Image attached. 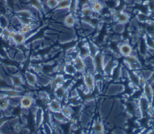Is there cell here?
Masks as SVG:
<instances>
[{
	"mask_svg": "<svg viewBox=\"0 0 154 134\" xmlns=\"http://www.w3.org/2000/svg\"><path fill=\"white\" fill-rule=\"evenodd\" d=\"M54 78L55 81L58 86L63 85L66 82V79H65L64 76L62 74H58L57 75H56L55 77Z\"/></svg>",
	"mask_w": 154,
	"mask_h": 134,
	"instance_id": "32",
	"label": "cell"
},
{
	"mask_svg": "<svg viewBox=\"0 0 154 134\" xmlns=\"http://www.w3.org/2000/svg\"><path fill=\"white\" fill-rule=\"evenodd\" d=\"M13 86H22L24 84V81L22 76L19 74L14 75L12 77Z\"/></svg>",
	"mask_w": 154,
	"mask_h": 134,
	"instance_id": "22",
	"label": "cell"
},
{
	"mask_svg": "<svg viewBox=\"0 0 154 134\" xmlns=\"http://www.w3.org/2000/svg\"><path fill=\"white\" fill-rule=\"evenodd\" d=\"M113 105V102L112 100H107L103 102L100 108V113L101 116L103 118L106 117L108 114L111 108H112V105Z\"/></svg>",
	"mask_w": 154,
	"mask_h": 134,
	"instance_id": "10",
	"label": "cell"
},
{
	"mask_svg": "<svg viewBox=\"0 0 154 134\" xmlns=\"http://www.w3.org/2000/svg\"><path fill=\"white\" fill-rule=\"evenodd\" d=\"M62 112L66 117L70 119H71L74 114V110L72 108V106H71L70 105H63Z\"/></svg>",
	"mask_w": 154,
	"mask_h": 134,
	"instance_id": "25",
	"label": "cell"
},
{
	"mask_svg": "<svg viewBox=\"0 0 154 134\" xmlns=\"http://www.w3.org/2000/svg\"><path fill=\"white\" fill-rule=\"evenodd\" d=\"M23 126L22 124L20 123L16 124L15 126L13 128V131H15V132H16V133H19L21 132L22 128H23Z\"/></svg>",
	"mask_w": 154,
	"mask_h": 134,
	"instance_id": "38",
	"label": "cell"
},
{
	"mask_svg": "<svg viewBox=\"0 0 154 134\" xmlns=\"http://www.w3.org/2000/svg\"><path fill=\"white\" fill-rule=\"evenodd\" d=\"M6 96L1 92H0V99H1V98H3L4 97H6Z\"/></svg>",
	"mask_w": 154,
	"mask_h": 134,
	"instance_id": "43",
	"label": "cell"
},
{
	"mask_svg": "<svg viewBox=\"0 0 154 134\" xmlns=\"http://www.w3.org/2000/svg\"><path fill=\"white\" fill-rule=\"evenodd\" d=\"M119 54L124 57L132 55L133 53V48L130 43H122L119 44L118 47Z\"/></svg>",
	"mask_w": 154,
	"mask_h": 134,
	"instance_id": "6",
	"label": "cell"
},
{
	"mask_svg": "<svg viewBox=\"0 0 154 134\" xmlns=\"http://www.w3.org/2000/svg\"><path fill=\"white\" fill-rule=\"evenodd\" d=\"M10 31V30L9 28L3 29L2 35H1V37L6 40H9Z\"/></svg>",
	"mask_w": 154,
	"mask_h": 134,
	"instance_id": "36",
	"label": "cell"
},
{
	"mask_svg": "<svg viewBox=\"0 0 154 134\" xmlns=\"http://www.w3.org/2000/svg\"><path fill=\"white\" fill-rule=\"evenodd\" d=\"M125 90V87L120 84H112L108 88L106 94L108 96H114Z\"/></svg>",
	"mask_w": 154,
	"mask_h": 134,
	"instance_id": "9",
	"label": "cell"
},
{
	"mask_svg": "<svg viewBox=\"0 0 154 134\" xmlns=\"http://www.w3.org/2000/svg\"><path fill=\"white\" fill-rule=\"evenodd\" d=\"M64 72L69 75H75L76 74H77V71L72 63L65 64Z\"/></svg>",
	"mask_w": 154,
	"mask_h": 134,
	"instance_id": "26",
	"label": "cell"
},
{
	"mask_svg": "<svg viewBox=\"0 0 154 134\" xmlns=\"http://www.w3.org/2000/svg\"><path fill=\"white\" fill-rule=\"evenodd\" d=\"M18 18L19 22L21 25H35V19L34 18H27V17H17Z\"/></svg>",
	"mask_w": 154,
	"mask_h": 134,
	"instance_id": "27",
	"label": "cell"
},
{
	"mask_svg": "<svg viewBox=\"0 0 154 134\" xmlns=\"http://www.w3.org/2000/svg\"><path fill=\"white\" fill-rule=\"evenodd\" d=\"M10 107L3 111V114L5 117H9L12 115V111L10 110Z\"/></svg>",
	"mask_w": 154,
	"mask_h": 134,
	"instance_id": "39",
	"label": "cell"
},
{
	"mask_svg": "<svg viewBox=\"0 0 154 134\" xmlns=\"http://www.w3.org/2000/svg\"><path fill=\"white\" fill-rule=\"evenodd\" d=\"M33 72L35 74H42L43 72V67L40 65H36L33 66Z\"/></svg>",
	"mask_w": 154,
	"mask_h": 134,
	"instance_id": "37",
	"label": "cell"
},
{
	"mask_svg": "<svg viewBox=\"0 0 154 134\" xmlns=\"http://www.w3.org/2000/svg\"><path fill=\"white\" fill-rule=\"evenodd\" d=\"M59 0H47L46 6L51 9H55Z\"/></svg>",
	"mask_w": 154,
	"mask_h": 134,
	"instance_id": "34",
	"label": "cell"
},
{
	"mask_svg": "<svg viewBox=\"0 0 154 134\" xmlns=\"http://www.w3.org/2000/svg\"><path fill=\"white\" fill-rule=\"evenodd\" d=\"M72 65L76 69L77 73L84 74L85 72V68L84 58L80 57L79 55L74 58Z\"/></svg>",
	"mask_w": 154,
	"mask_h": 134,
	"instance_id": "7",
	"label": "cell"
},
{
	"mask_svg": "<svg viewBox=\"0 0 154 134\" xmlns=\"http://www.w3.org/2000/svg\"><path fill=\"white\" fill-rule=\"evenodd\" d=\"M3 28H2L1 27H0V37H1L2 33H3Z\"/></svg>",
	"mask_w": 154,
	"mask_h": 134,
	"instance_id": "44",
	"label": "cell"
},
{
	"mask_svg": "<svg viewBox=\"0 0 154 134\" xmlns=\"http://www.w3.org/2000/svg\"><path fill=\"white\" fill-rule=\"evenodd\" d=\"M118 63L115 60H111L105 65L103 73L107 75H112L114 72V69L116 68Z\"/></svg>",
	"mask_w": 154,
	"mask_h": 134,
	"instance_id": "14",
	"label": "cell"
},
{
	"mask_svg": "<svg viewBox=\"0 0 154 134\" xmlns=\"http://www.w3.org/2000/svg\"><path fill=\"white\" fill-rule=\"evenodd\" d=\"M28 4L33 8H36L40 13H44V5L40 1V0H29Z\"/></svg>",
	"mask_w": 154,
	"mask_h": 134,
	"instance_id": "20",
	"label": "cell"
},
{
	"mask_svg": "<svg viewBox=\"0 0 154 134\" xmlns=\"http://www.w3.org/2000/svg\"><path fill=\"white\" fill-rule=\"evenodd\" d=\"M64 24L67 27H73L76 24V17L75 15L71 13L66 15L64 19Z\"/></svg>",
	"mask_w": 154,
	"mask_h": 134,
	"instance_id": "18",
	"label": "cell"
},
{
	"mask_svg": "<svg viewBox=\"0 0 154 134\" xmlns=\"http://www.w3.org/2000/svg\"><path fill=\"white\" fill-rule=\"evenodd\" d=\"M25 79L28 85L36 87L38 84V77L34 72H27L25 74Z\"/></svg>",
	"mask_w": 154,
	"mask_h": 134,
	"instance_id": "12",
	"label": "cell"
},
{
	"mask_svg": "<svg viewBox=\"0 0 154 134\" xmlns=\"http://www.w3.org/2000/svg\"><path fill=\"white\" fill-rule=\"evenodd\" d=\"M48 106V110L52 113H54V112L62 111L63 105L60 101L55 99L53 100H51Z\"/></svg>",
	"mask_w": 154,
	"mask_h": 134,
	"instance_id": "11",
	"label": "cell"
},
{
	"mask_svg": "<svg viewBox=\"0 0 154 134\" xmlns=\"http://www.w3.org/2000/svg\"><path fill=\"white\" fill-rule=\"evenodd\" d=\"M8 26H9V22L7 17L3 15H0V27L3 29L8 28Z\"/></svg>",
	"mask_w": 154,
	"mask_h": 134,
	"instance_id": "30",
	"label": "cell"
},
{
	"mask_svg": "<svg viewBox=\"0 0 154 134\" xmlns=\"http://www.w3.org/2000/svg\"><path fill=\"white\" fill-rule=\"evenodd\" d=\"M93 57L94 60V62H95L96 72L102 73L105 66V62L104 60V53L99 52Z\"/></svg>",
	"mask_w": 154,
	"mask_h": 134,
	"instance_id": "4",
	"label": "cell"
},
{
	"mask_svg": "<svg viewBox=\"0 0 154 134\" xmlns=\"http://www.w3.org/2000/svg\"><path fill=\"white\" fill-rule=\"evenodd\" d=\"M153 74V72L151 70H143V72H142V76L145 79H146L147 81H148V80H149L152 78Z\"/></svg>",
	"mask_w": 154,
	"mask_h": 134,
	"instance_id": "35",
	"label": "cell"
},
{
	"mask_svg": "<svg viewBox=\"0 0 154 134\" xmlns=\"http://www.w3.org/2000/svg\"><path fill=\"white\" fill-rule=\"evenodd\" d=\"M16 32H17V31H15L13 30H10V35H9V41L10 40L12 41L14 37L15 36Z\"/></svg>",
	"mask_w": 154,
	"mask_h": 134,
	"instance_id": "41",
	"label": "cell"
},
{
	"mask_svg": "<svg viewBox=\"0 0 154 134\" xmlns=\"http://www.w3.org/2000/svg\"><path fill=\"white\" fill-rule=\"evenodd\" d=\"M85 72L91 74L92 75L95 74L96 73V70L94 62L93 57L91 56H89L84 58Z\"/></svg>",
	"mask_w": 154,
	"mask_h": 134,
	"instance_id": "5",
	"label": "cell"
},
{
	"mask_svg": "<svg viewBox=\"0 0 154 134\" xmlns=\"http://www.w3.org/2000/svg\"><path fill=\"white\" fill-rule=\"evenodd\" d=\"M92 131L95 134H102L105 131L104 124L101 121H96L93 123L92 126Z\"/></svg>",
	"mask_w": 154,
	"mask_h": 134,
	"instance_id": "17",
	"label": "cell"
},
{
	"mask_svg": "<svg viewBox=\"0 0 154 134\" xmlns=\"http://www.w3.org/2000/svg\"><path fill=\"white\" fill-rule=\"evenodd\" d=\"M9 107L8 105V97L6 96L0 99V110L2 111L8 108Z\"/></svg>",
	"mask_w": 154,
	"mask_h": 134,
	"instance_id": "31",
	"label": "cell"
},
{
	"mask_svg": "<svg viewBox=\"0 0 154 134\" xmlns=\"http://www.w3.org/2000/svg\"><path fill=\"white\" fill-rule=\"evenodd\" d=\"M139 105L140 108V110L143 114V115L144 116L145 115H148V110L149 108V106L151 105L149 102L146 99L143 94L139 99Z\"/></svg>",
	"mask_w": 154,
	"mask_h": 134,
	"instance_id": "13",
	"label": "cell"
},
{
	"mask_svg": "<svg viewBox=\"0 0 154 134\" xmlns=\"http://www.w3.org/2000/svg\"><path fill=\"white\" fill-rule=\"evenodd\" d=\"M65 65H63V64H60L58 65L57 67V72H59V73H62V72H65Z\"/></svg>",
	"mask_w": 154,
	"mask_h": 134,
	"instance_id": "40",
	"label": "cell"
},
{
	"mask_svg": "<svg viewBox=\"0 0 154 134\" xmlns=\"http://www.w3.org/2000/svg\"><path fill=\"white\" fill-rule=\"evenodd\" d=\"M72 0H59L55 10H69Z\"/></svg>",
	"mask_w": 154,
	"mask_h": 134,
	"instance_id": "16",
	"label": "cell"
},
{
	"mask_svg": "<svg viewBox=\"0 0 154 134\" xmlns=\"http://www.w3.org/2000/svg\"><path fill=\"white\" fill-rule=\"evenodd\" d=\"M53 117L54 119V120H55L57 122L61 123H66L70 121V119L67 118V117L62 113V111L57 112L53 113Z\"/></svg>",
	"mask_w": 154,
	"mask_h": 134,
	"instance_id": "19",
	"label": "cell"
},
{
	"mask_svg": "<svg viewBox=\"0 0 154 134\" xmlns=\"http://www.w3.org/2000/svg\"><path fill=\"white\" fill-rule=\"evenodd\" d=\"M143 90L142 94L146 97V99L149 102L150 104L152 105L154 99V92L152 85L147 83L143 87Z\"/></svg>",
	"mask_w": 154,
	"mask_h": 134,
	"instance_id": "8",
	"label": "cell"
},
{
	"mask_svg": "<svg viewBox=\"0 0 154 134\" xmlns=\"http://www.w3.org/2000/svg\"><path fill=\"white\" fill-rule=\"evenodd\" d=\"M26 35L24 34L19 31H17L15 36L12 41L13 42V43L16 44V45L19 46L25 43V40H26Z\"/></svg>",
	"mask_w": 154,
	"mask_h": 134,
	"instance_id": "15",
	"label": "cell"
},
{
	"mask_svg": "<svg viewBox=\"0 0 154 134\" xmlns=\"http://www.w3.org/2000/svg\"><path fill=\"white\" fill-rule=\"evenodd\" d=\"M124 63L126 65V68L133 71L140 70L142 68V64L139 58L133 54L125 57Z\"/></svg>",
	"mask_w": 154,
	"mask_h": 134,
	"instance_id": "2",
	"label": "cell"
},
{
	"mask_svg": "<svg viewBox=\"0 0 154 134\" xmlns=\"http://www.w3.org/2000/svg\"><path fill=\"white\" fill-rule=\"evenodd\" d=\"M130 17L128 13L125 12H119L117 17L116 18L118 24L125 25L129 21Z\"/></svg>",
	"mask_w": 154,
	"mask_h": 134,
	"instance_id": "21",
	"label": "cell"
},
{
	"mask_svg": "<svg viewBox=\"0 0 154 134\" xmlns=\"http://www.w3.org/2000/svg\"><path fill=\"white\" fill-rule=\"evenodd\" d=\"M17 17H27V18H34V16L29 10H21L16 12Z\"/></svg>",
	"mask_w": 154,
	"mask_h": 134,
	"instance_id": "24",
	"label": "cell"
},
{
	"mask_svg": "<svg viewBox=\"0 0 154 134\" xmlns=\"http://www.w3.org/2000/svg\"><path fill=\"white\" fill-rule=\"evenodd\" d=\"M90 7L93 12L96 13H99L100 12H101L104 8V5L99 1L91 4Z\"/></svg>",
	"mask_w": 154,
	"mask_h": 134,
	"instance_id": "29",
	"label": "cell"
},
{
	"mask_svg": "<svg viewBox=\"0 0 154 134\" xmlns=\"http://www.w3.org/2000/svg\"><path fill=\"white\" fill-rule=\"evenodd\" d=\"M89 1L90 3L91 4H93V3H95L99 1V0H89Z\"/></svg>",
	"mask_w": 154,
	"mask_h": 134,
	"instance_id": "42",
	"label": "cell"
},
{
	"mask_svg": "<svg viewBox=\"0 0 154 134\" xmlns=\"http://www.w3.org/2000/svg\"><path fill=\"white\" fill-rule=\"evenodd\" d=\"M94 12L90 6H83L81 9V15L84 17H91L92 16Z\"/></svg>",
	"mask_w": 154,
	"mask_h": 134,
	"instance_id": "28",
	"label": "cell"
},
{
	"mask_svg": "<svg viewBox=\"0 0 154 134\" xmlns=\"http://www.w3.org/2000/svg\"><path fill=\"white\" fill-rule=\"evenodd\" d=\"M35 99L34 96L30 94H25L22 96L20 101V105L22 108L30 109L31 107L35 104Z\"/></svg>",
	"mask_w": 154,
	"mask_h": 134,
	"instance_id": "3",
	"label": "cell"
},
{
	"mask_svg": "<svg viewBox=\"0 0 154 134\" xmlns=\"http://www.w3.org/2000/svg\"><path fill=\"white\" fill-rule=\"evenodd\" d=\"M34 25H21V28L19 29V31L23 33L25 35H27L33 30V26Z\"/></svg>",
	"mask_w": 154,
	"mask_h": 134,
	"instance_id": "33",
	"label": "cell"
},
{
	"mask_svg": "<svg viewBox=\"0 0 154 134\" xmlns=\"http://www.w3.org/2000/svg\"><path fill=\"white\" fill-rule=\"evenodd\" d=\"M90 115L86 113H82L80 115V122L82 126L87 127L91 120Z\"/></svg>",
	"mask_w": 154,
	"mask_h": 134,
	"instance_id": "23",
	"label": "cell"
},
{
	"mask_svg": "<svg viewBox=\"0 0 154 134\" xmlns=\"http://www.w3.org/2000/svg\"><path fill=\"white\" fill-rule=\"evenodd\" d=\"M84 86L85 88L84 92L85 94H89L90 92H93L96 88V80L93 75L85 72L83 74Z\"/></svg>",
	"mask_w": 154,
	"mask_h": 134,
	"instance_id": "1",
	"label": "cell"
}]
</instances>
